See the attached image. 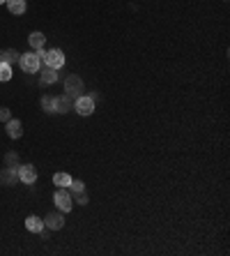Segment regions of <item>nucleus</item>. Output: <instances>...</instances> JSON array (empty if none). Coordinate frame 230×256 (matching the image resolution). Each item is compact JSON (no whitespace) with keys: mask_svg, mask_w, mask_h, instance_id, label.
Wrapping results in <instances>:
<instances>
[{"mask_svg":"<svg viewBox=\"0 0 230 256\" xmlns=\"http://www.w3.org/2000/svg\"><path fill=\"white\" fill-rule=\"evenodd\" d=\"M18 65H21V70L26 72V74H35V72L42 67V60H39V55H37L35 51H28V53H21Z\"/></svg>","mask_w":230,"mask_h":256,"instance_id":"obj_1","label":"nucleus"},{"mask_svg":"<svg viewBox=\"0 0 230 256\" xmlns=\"http://www.w3.org/2000/svg\"><path fill=\"white\" fill-rule=\"evenodd\" d=\"M65 92L71 95L74 99L81 97V95L85 92V83H83V79H81L79 74H69V76L65 79Z\"/></svg>","mask_w":230,"mask_h":256,"instance_id":"obj_2","label":"nucleus"},{"mask_svg":"<svg viewBox=\"0 0 230 256\" xmlns=\"http://www.w3.org/2000/svg\"><path fill=\"white\" fill-rule=\"evenodd\" d=\"M53 201L60 212H69L74 208V201H71V194L67 192V187H58V192L53 194Z\"/></svg>","mask_w":230,"mask_h":256,"instance_id":"obj_3","label":"nucleus"},{"mask_svg":"<svg viewBox=\"0 0 230 256\" xmlns=\"http://www.w3.org/2000/svg\"><path fill=\"white\" fill-rule=\"evenodd\" d=\"M95 99L90 97V95H81V97H76V102H74V111L79 115H92L95 113Z\"/></svg>","mask_w":230,"mask_h":256,"instance_id":"obj_4","label":"nucleus"},{"mask_svg":"<svg viewBox=\"0 0 230 256\" xmlns=\"http://www.w3.org/2000/svg\"><path fill=\"white\" fill-rule=\"evenodd\" d=\"M46 67H53V70H60L62 65H65V53L60 49H51V51H46V55L42 58Z\"/></svg>","mask_w":230,"mask_h":256,"instance_id":"obj_5","label":"nucleus"},{"mask_svg":"<svg viewBox=\"0 0 230 256\" xmlns=\"http://www.w3.org/2000/svg\"><path fill=\"white\" fill-rule=\"evenodd\" d=\"M16 173H18V180H21V183H26V185H35L37 166H33V164H21V166H16Z\"/></svg>","mask_w":230,"mask_h":256,"instance_id":"obj_6","label":"nucleus"},{"mask_svg":"<svg viewBox=\"0 0 230 256\" xmlns=\"http://www.w3.org/2000/svg\"><path fill=\"white\" fill-rule=\"evenodd\" d=\"M18 180L16 166H2L0 168V185L2 187H12Z\"/></svg>","mask_w":230,"mask_h":256,"instance_id":"obj_7","label":"nucleus"},{"mask_svg":"<svg viewBox=\"0 0 230 256\" xmlns=\"http://www.w3.org/2000/svg\"><path fill=\"white\" fill-rule=\"evenodd\" d=\"M74 102L76 99L71 97V95H60V97H55V113H69V111H74Z\"/></svg>","mask_w":230,"mask_h":256,"instance_id":"obj_8","label":"nucleus"},{"mask_svg":"<svg viewBox=\"0 0 230 256\" xmlns=\"http://www.w3.org/2000/svg\"><path fill=\"white\" fill-rule=\"evenodd\" d=\"M65 226V217L62 212H49L44 217V229H51V231H60Z\"/></svg>","mask_w":230,"mask_h":256,"instance_id":"obj_9","label":"nucleus"},{"mask_svg":"<svg viewBox=\"0 0 230 256\" xmlns=\"http://www.w3.org/2000/svg\"><path fill=\"white\" fill-rule=\"evenodd\" d=\"M5 129H7L9 139H21L23 136V123L18 118H9L7 123H5Z\"/></svg>","mask_w":230,"mask_h":256,"instance_id":"obj_10","label":"nucleus"},{"mask_svg":"<svg viewBox=\"0 0 230 256\" xmlns=\"http://www.w3.org/2000/svg\"><path fill=\"white\" fill-rule=\"evenodd\" d=\"M28 44H30V51H37V49H44V44H46V37H44V33H39V30H35V33H30V35H28Z\"/></svg>","mask_w":230,"mask_h":256,"instance_id":"obj_11","label":"nucleus"},{"mask_svg":"<svg viewBox=\"0 0 230 256\" xmlns=\"http://www.w3.org/2000/svg\"><path fill=\"white\" fill-rule=\"evenodd\" d=\"M18 58H21V53L14 51V49H0V62L14 65V62H18Z\"/></svg>","mask_w":230,"mask_h":256,"instance_id":"obj_12","label":"nucleus"},{"mask_svg":"<svg viewBox=\"0 0 230 256\" xmlns=\"http://www.w3.org/2000/svg\"><path fill=\"white\" fill-rule=\"evenodd\" d=\"M26 229L33 231V233H39V231L44 229V219L42 217H37V215H30L26 219Z\"/></svg>","mask_w":230,"mask_h":256,"instance_id":"obj_13","label":"nucleus"},{"mask_svg":"<svg viewBox=\"0 0 230 256\" xmlns=\"http://www.w3.org/2000/svg\"><path fill=\"white\" fill-rule=\"evenodd\" d=\"M60 79V76H58V70H53V67H44V70H42V86H49V83H55V81Z\"/></svg>","mask_w":230,"mask_h":256,"instance_id":"obj_14","label":"nucleus"},{"mask_svg":"<svg viewBox=\"0 0 230 256\" xmlns=\"http://www.w3.org/2000/svg\"><path fill=\"white\" fill-rule=\"evenodd\" d=\"M5 5H7V9L12 12V14H16V17L26 12V0H7Z\"/></svg>","mask_w":230,"mask_h":256,"instance_id":"obj_15","label":"nucleus"},{"mask_svg":"<svg viewBox=\"0 0 230 256\" xmlns=\"http://www.w3.org/2000/svg\"><path fill=\"white\" fill-rule=\"evenodd\" d=\"M53 185L55 187H69L71 185V176L69 173H62V171H58L53 176Z\"/></svg>","mask_w":230,"mask_h":256,"instance_id":"obj_16","label":"nucleus"},{"mask_svg":"<svg viewBox=\"0 0 230 256\" xmlns=\"http://www.w3.org/2000/svg\"><path fill=\"white\" fill-rule=\"evenodd\" d=\"M42 109H44L46 113H55V97L44 95V97H42Z\"/></svg>","mask_w":230,"mask_h":256,"instance_id":"obj_17","label":"nucleus"},{"mask_svg":"<svg viewBox=\"0 0 230 256\" xmlns=\"http://www.w3.org/2000/svg\"><path fill=\"white\" fill-rule=\"evenodd\" d=\"M9 79H12V65L0 62V81H2V83H7Z\"/></svg>","mask_w":230,"mask_h":256,"instance_id":"obj_18","label":"nucleus"},{"mask_svg":"<svg viewBox=\"0 0 230 256\" xmlns=\"http://www.w3.org/2000/svg\"><path fill=\"white\" fill-rule=\"evenodd\" d=\"M71 201H74V203H79V205H88V192H85V189H83V192H74V196H71Z\"/></svg>","mask_w":230,"mask_h":256,"instance_id":"obj_19","label":"nucleus"},{"mask_svg":"<svg viewBox=\"0 0 230 256\" xmlns=\"http://www.w3.org/2000/svg\"><path fill=\"white\" fill-rule=\"evenodd\" d=\"M5 166H18V152H7L5 155Z\"/></svg>","mask_w":230,"mask_h":256,"instance_id":"obj_20","label":"nucleus"},{"mask_svg":"<svg viewBox=\"0 0 230 256\" xmlns=\"http://www.w3.org/2000/svg\"><path fill=\"white\" fill-rule=\"evenodd\" d=\"M71 192H83L85 185H83V180H76V178H71V185H69Z\"/></svg>","mask_w":230,"mask_h":256,"instance_id":"obj_21","label":"nucleus"},{"mask_svg":"<svg viewBox=\"0 0 230 256\" xmlns=\"http://www.w3.org/2000/svg\"><path fill=\"white\" fill-rule=\"evenodd\" d=\"M9 118H12V113H9V109H7V106H2V109H0V120H2V123H7Z\"/></svg>","mask_w":230,"mask_h":256,"instance_id":"obj_22","label":"nucleus"},{"mask_svg":"<svg viewBox=\"0 0 230 256\" xmlns=\"http://www.w3.org/2000/svg\"><path fill=\"white\" fill-rule=\"evenodd\" d=\"M5 2H7V0H0V5H5Z\"/></svg>","mask_w":230,"mask_h":256,"instance_id":"obj_23","label":"nucleus"}]
</instances>
